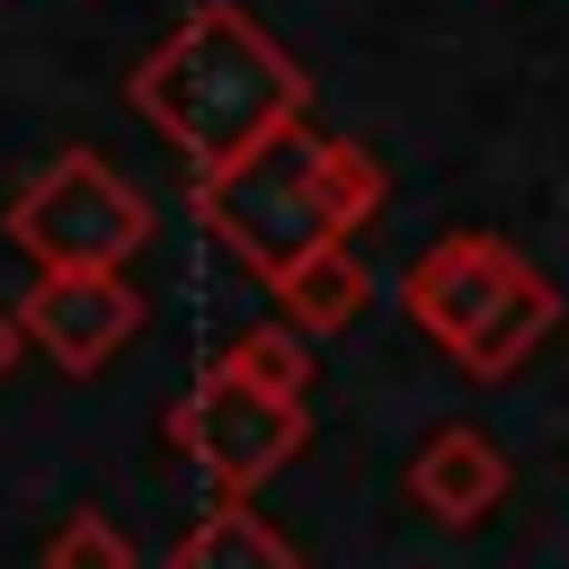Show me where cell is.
Here are the masks:
<instances>
[{"mask_svg":"<svg viewBox=\"0 0 569 569\" xmlns=\"http://www.w3.org/2000/svg\"><path fill=\"white\" fill-rule=\"evenodd\" d=\"M409 498L427 516H445V525H471V516H489L507 498V453L480 427H436L418 445V462H409Z\"/></svg>","mask_w":569,"mask_h":569,"instance_id":"cell-7","label":"cell"},{"mask_svg":"<svg viewBox=\"0 0 569 569\" xmlns=\"http://www.w3.org/2000/svg\"><path fill=\"white\" fill-rule=\"evenodd\" d=\"M44 569H133V542L107 516H62L44 542Z\"/></svg>","mask_w":569,"mask_h":569,"instance_id":"cell-11","label":"cell"},{"mask_svg":"<svg viewBox=\"0 0 569 569\" xmlns=\"http://www.w3.org/2000/svg\"><path fill=\"white\" fill-rule=\"evenodd\" d=\"M400 302H409V320H418L462 373H480V382L516 373V365L560 329V293H551L507 240H489V231L436 240V249L400 276Z\"/></svg>","mask_w":569,"mask_h":569,"instance_id":"cell-3","label":"cell"},{"mask_svg":"<svg viewBox=\"0 0 569 569\" xmlns=\"http://www.w3.org/2000/svg\"><path fill=\"white\" fill-rule=\"evenodd\" d=\"M169 569H302V560H293V542H284L276 525H258L240 498H222L213 516H196V525L178 533Z\"/></svg>","mask_w":569,"mask_h":569,"instance_id":"cell-9","label":"cell"},{"mask_svg":"<svg viewBox=\"0 0 569 569\" xmlns=\"http://www.w3.org/2000/svg\"><path fill=\"white\" fill-rule=\"evenodd\" d=\"M276 302H284V320H293L302 338H329V329H356V320H365L373 276L356 267L347 240H329V249H311V258H293V267L276 276Z\"/></svg>","mask_w":569,"mask_h":569,"instance_id":"cell-8","label":"cell"},{"mask_svg":"<svg viewBox=\"0 0 569 569\" xmlns=\"http://www.w3.org/2000/svg\"><path fill=\"white\" fill-rule=\"evenodd\" d=\"M9 240L36 267H124L151 240V204L98 151H62L36 187L9 196Z\"/></svg>","mask_w":569,"mask_h":569,"instance_id":"cell-4","label":"cell"},{"mask_svg":"<svg viewBox=\"0 0 569 569\" xmlns=\"http://www.w3.org/2000/svg\"><path fill=\"white\" fill-rule=\"evenodd\" d=\"M9 365H18V320L0 311V373H9Z\"/></svg>","mask_w":569,"mask_h":569,"instance_id":"cell-12","label":"cell"},{"mask_svg":"<svg viewBox=\"0 0 569 569\" xmlns=\"http://www.w3.org/2000/svg\"><path fill=\"white\" fill-rule=\"evenodd\" d=\"M222 365H231L240 382L276 391V400H302V382H311V356H302V329H293V320H276V329H240V338L222 347Z\"/></svg>","mask_w":569,"mask_h":569,"instance_id":"cell-10","label":"cell"},{"mask_svg":"<svg viewBox=\"0 0 569 569\" xmlns=\"http://www.w3.org/2000/svg\"><path fill=\"white\" fill-rule=\"evenodd\" d=\"M169 436H178V453H187V462H204V471H213V489H222V498H249L267 471H284V462L302 453L311 418H302V400H276V391L240 382L231 365H204V373H196V391L169 409Z\"/></svg>","mask_w":569,"mask_h":569,"instance_id":"cell-5","label":"cell"},{"mask_svg":"<svg viewBox=\"0 0 569 569\" xmlns=\"http://www.w3.org/2000/svg\"><path fill=\"white\" fill-rule=\"evenodd\" d=\"M133 107L196 160V169H222L240 160L249 142H267L276 124L302 116V71L284 62V44L231 9V0H204L142 71H133Z\"/></svg>","mask_w":569,"mask_h":569,"instance_id":"cell-2","label":"cell"},{"mask_svg":"<svg viewBox=\"0 0 569 569\" xmlns=\"http://www.w3.org/2000/svg\"><path fill=\"white\" fill-rule=\"evenodd\" d=\"M142 329V293L116 267H36V293L18 302V338H36L62 373H98Z\"/></svg>","mask_w":569,"mask_h":569,"instance_id":"cell-6","label":"cell"},{"mask_svg":"<svg viewBox=\"0 0 569 569\" xmlns=\"http://www.w3.org/2000/svg\"><path fill=\"white\" fill-rule=\"evenodd\" d=\"M382 204V169L373 151L338 142V133H311L302 116L276 124L267 142H249L240 160L222 169H196V222L249 267V276H284L293 258L347 240L356 222H373Z\"/></svg>","mask_w":569,"mask_h":569,"instance_id":"cell-1","label":"cell"}]
</instances>
